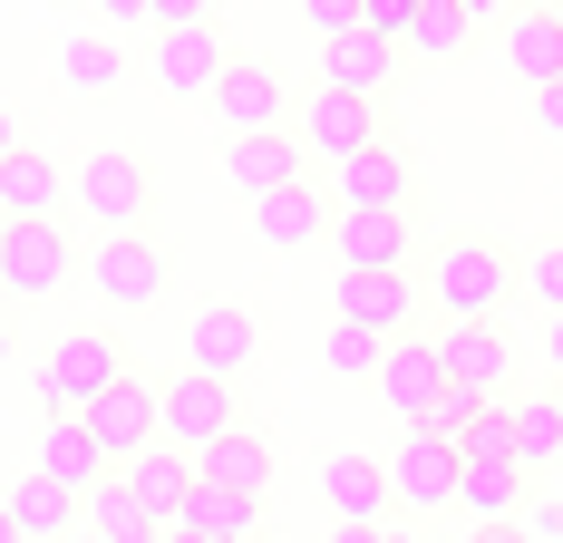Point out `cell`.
<instances>
[{
    "instance_id": "5b68a950",
    "label": "cell",
    "mask_w": 563,
    "mask_h": 543,
    "mask_svg": "<svg viewBox=\"0 0 563 543\" xmlns=\"http://www.w3.org/2000/svg\"><path fill=\"white\" fill-rule=\"evenodd\" d=\"M78 272V243L49 223H10V243H0V301H49L58 281Z\"/></svg>"
},
{
    "instance_id": "1f68e13d",
    "label": "cell",
    "mask_w": 563,
    "mask_h": 543,
    "mask_svg": "<svg viewBox=\"0 0 563 543\" xmlns=\"http://www.w3.org/2000/svg\"><path fill=\"white\" fill-rule=\"evenodd\" d=\"M466 30H476V10H466V0H418L408 49H418V58H456V49H466Z\"/></svg>"
},
{
    "instance_id": "7a4b0ae2",
    "label": "cell",
    "mask_w": 563,
    "mask_h": 543,
    "mask_svg": "<svg viewBox=\"0 0 563 543\" xmlns=\"http://www.w3.org/2000/svg\"><path fill=\"white\" fill-rule=\"evenodd\" d=\"M117 379H126V350H117V330H58L49 359H40V398H49V418L98 408Z\"/></svg>"
},
{
    "instance_id": "cb8c5ba5",
    "label": "cell",
    "mask_w": 563,
    "mask_h": 543,
    "mask_svg": "<svg viewBox=\"0 0 563 543\" xmlns=\"http://www.w3.org/2000/svg\"><path fill=\"white\" fill-rule=\"evenodd\" d=\"M68 204V175H58L40 146H20V156H0V214L10 223H49Z\"/></svg>"
},
{
    "instance_id": "f6af8a7d",
    "label": "cell",
    "mask_w": 563,
    "mask_h": 543,
    "mask_svg": "<svg viewBox=\"0 0 563 543\" xmlns=\"http://www.w3.org/2000/svg\"><path fill=\"white\" fill-rule=\"evenodd\" d=\"M156 543H205V534H195V524H166V534H156Z\"/></svg>"
},
{
    "instance_id": "ba28073f",
    "label": "cell",
    "mask_w": 563,
    "mask_h": 543,
    "mask_svg": "<svg viewBox=\"0 0 563 543\" xmlns=\"http://www.w3.org/2000/svg\"><path fill=\"white\" fill-rule=\"evenodd\" d=\"M448 388H456V379H448V359H438V340H418V330L389 340V359H379V398H389L398 428H428Z\"/></svg>"
},
{
    "instance_id": "277c9868",
    "label": "cell",
    "mask_w": 563,
    "mask_h": 543,
    "mask_svg": "<svg viewBox=\"0 0 563 543\" xmlns=\"http://www.w3.org/2000/svg\"><path fill=\"white\" fill-rule=\"evenodd\" d=\"M78 418L108 446V466H126V456H146V446L166 436V379H136V369H126V379H117L98 408H78Z\"/></svg>"
},
{
    "instance_id": "ee69618b",
    "label": "cell",
    "mask_w": 563,
    "mask_h": 543,
    "mask_svg": "<svg viewBox=\"0 0 563 543\" xmlns=\"http://www.w3.org/2000/svg\"><path fill=\"white\" fill-rule=\"evenodd\" d=\"M0 543H30V534H20V514H10V495H0Z\"/></svg>"
},
{
    "instance_id": "9a60e30c",
    "label": "cell",
    "mask_w": 563,
    "mask_h": 543,
    "mask_svg": "<svg viewBox=\"0 0 563 543\" xmlns=\"http://www.w3.org/2000/svg\"><path fill=\"white\" fill-rule=\"evenodd\" d=\"M438 359H448V379L476 388V398H506V379H515L506 321H448V330H438Z\"/></svg>"
},
{
    "instance_id": "9c48e42d",
    "label": "cell",
    "mask_w": 563,
    "mask_h": 543,
    "mask_svg": "<svg viewBox=\"0 0 563 543\" xmlns=\"http://www.w3.org/2000/svg\"><path fill=\"white\" fill-rule=\"evenodd\" d=\"M88 281H98V301H108V311H146V301L166 291V253H156L146 233H98Z\"/></svg>"
},
{
    "instance_id": "60d3db41",
    "label": "cell",
    "mask_w": 563,
    "mask_h": 543,
    "mask_svg": "<svg viewBox=\"0 0 563 543\" xmlns=\"http://www.w3.org/2000/svg\"><path fill=\"white\" fill-rule=\"evenodd\" d=\"M98 20L108 30H136V20H156V0H98Z\"/></svg>"
},
{
    "instance_id": "30bf717a",
    "label": "cell",
    "mask_w": 563,
    "mask_h": 543,
    "mask_svg": "<svg viewBox=\"0 0 563 543\" xmlns=\"http://www.w3.org/2000/svg\"><path fill=\"white\" fill-rule=\"evenodd\" d=\"M243 418H233V379H205V369H185V379H166V446H185V456H205L214 436H233Z\"/></svg>"
},
{
    "instance_id": "d590c367",
    "label": "cell",
    "mask_w": 563,
    "mask_h": 543,
    "mask_svg": "<svg viewBox=\"0 0 563 543\" xmlns=\"http://www.w3.org/2000/svg\"><path fill=\"white\" fill-rule=\"evenodd\" d=\"M360 10H369V0H301V20H311L321 40H340V30H360Z\"/></svg>"
},
{
    "instance_id": "db71d44e",
    "label": "cell",
    "mask_w": 563,
    "mask_h": 543,
    "mask_svg": "<svg viewBox=\"0 0 563 543\" xmlns=\"http://www.w3.org/2000/svg\"><path fill=\"white\" fill-rule=\"evenodd\" d=\"M554 10H563V0H554Z\"/></svg>"
},
{
    "instance_id": "e0dca14e",
    "label": "cell",
    "mask_w": 563,
    "mask_h": 543,
    "mask_svg": "<svg viewBox=\"0 0 563 543\" xmlns=\"http://www.w3.org/2000/svg\"><path fill=\"white\" fill-rule=\"evenodd\" d=\"M253 350H263V330H253V311H233V301L195 311V330H185V369H205V379H243Z\"/></svg>"
},
{
    "instance_id": "8fae6325",
    "label": "cell",
    "mask_w": 563,
    "mask_h": 543,
    "mask_svg": "<svg viewBox=\"0 0 563 543\" xmlns=\"http://www.w3.org/2000/svg\"><path fill=\"white\" fill-rule=\"evenodd\" d=\"M331 223H340V195H331V185H311V175H301V185H273V195H253V233H263L273 253L321 243Z\"/></svg>"
},
{
    "instance_id": "d4e9b609",
    "label": "cell",
    "mask_w": 563,
    "mask_h": 543,
    "mask_svg": "<svg viewBox=\"0 0 563 543\" xmlns=\"http://www.w3.org/2000/svg\"><path fill=\"white\" fill-rule=\"evenodd\" d=\"M340 272H408V214H340Z\"/></svg>"
},
{
    "instance_id": "44dd1931",
    "label": "cell",
    "mask_w": 563,
    "mask_h": 543,
    "mask_svg": "<svg viewBox=\"0 0 563 543\" xmlns=\"http://www.w3.org/2000/svg\"><path fill=\"white\" fill-rule=\"evenodd\" d=\"M117 476H126V495H136V505H146L156 524H175V514L195 505V456H185V446H166V436H156L146 456H126Z\"/></svg>"
},
{
    "instance_id": "603a6c76",
    "label": "cell",
    "mask_w": 563,
    "mask_h": 543,
    "mask_svg": "<svg viewBox=\"0 0 563 543\" xmlns=\"http://www.w3.org/2000/svg\"><path fill=\"white\" fill-rule=\"evenodd\" d=\"M10 514H20V534H30V543H58V534H78V524H88V495L58 486L49 466H20V486H10Z\"/></svg>"
},
{
    "instance_id": "f546056e",
    "label": "cell",
    "mask_w": 563,
    "mask_h": 543,
    "mask_svg": "<svg viewBox=\"0 0 563 543\" xmlns=\"http://www.w3.org/2000/svg\"><path fill=\"white\" fill-rule=\"evenodd\" d=\"M88 534H98V543H156L166 524L126 495V476H108V486H88Z\"/></svg>"
},
{
    "instance_id": "2e32d148",
    "label": "cell",
    "mask_w": 563,
    "mask_h": 543,
    "mask_svg": "<svg viewBox=\"0 0 563 543\" xmlns=\"http://www.w3.org/2000/svg\"><path fill=\"white\" fill-rule=\"evenodd\" d=\"M321 505H331V524H389L398 514L389 456H331L321 466Z\"/></svg>"
},
{
    "instance_id": "d6986e66",
    "label": "cell",
    "mask_w": 563,
    "mask_h": 543,
    "mask_svg": "<svg viewBox=\"0 0 563 543\" xmlns=\"http://www.w3.org/2000/svg\"><path fill=\"white\" fill-rule=\"evenodd\" d=\"M506 68L525 78V88H554V78H563V10H554V0L506 10Z\"/></svg>"
},
{
    "instance_id": "8992f818",
    "label": "cell",
    "mask_w": 563,
    "mask_h": 543,
    "mask_svg": "<svg viewBox=\"0 0 563 543\" xmlns=\"http://www.w3.org/2000/svg\"><path fill=\"white\" fill-rule=\"evenodd\" d=\"M456 436L438 428H398V456H389V486H398V514H438V505H456Z\"/></svg>"
},
{
    "instance_id": "4fadbf2b",
    "label": "cell",
    "mask_w": 563,
    "mask_h": 543,
    "mask_svg": "<svg viewBox=\"0 0 563 543\" xmlns=\"http://www.w3.org/2000/svg\"><path fill=\"white\" fill-rule=\"evenodd\" d=\"M301 146L311 156H360V146H379V98H350V88H311L301 98Z\"/></svg>"
},
{
    "instance_id": "ffe728a7",
    "label": "cell",
    "mask_w": 563,
    "mask_h": 543,
    "mask_svg": "<svg viewBox=\"0 0 563 543\" xmlns=\"http://www.w3.org/2000/svg\"><path fill=\"white\" fill-rule=\"evenodd\" d=\"M340 321L379 330V340H408V321H418L408 272H340Z\"/></svg>"
},
{
    "instance_id": "83f0119b",
    "label": "cell",
    "mask_w": 563,
    "mask_h": 543,
    "mask_svg": "<svg viewBox=\"0 0 563 543\" xmlns=\"http://www.w3.org/2000/svg\"><path fill=\"white\" fill-rule=\"evenodd\" d=\"M175 524H195L205 543H263V505H253V495H233V486H205V476H195V505H185Z\"/></svg>"
},
{
    "instance_id": "f907efd6",
    "label": "cell",
    "mask_w": 563,
    "mask_h": 543,
    "mask_svg": "<svg viewBox=\"0 0 563 543\" xmlns=\"http://www.w3.org/2000/svg\"><path fill=\"white\" fill-rule=\"evenodd\" d=\"M0 243H10V214H0Z\"/></svg>"
},
{
    "instance_id": "681fc988",
    "label": "cell",
    "mask_w": 563,
    "mask_h": 543,
    "mask_svg": "<svg viewBox=\"0 0 563 543\" xmlns=\"http://www.w3.org/2000/svg\"><path fill=\"white\" fill-rule=\"evenodd\" d=\"M58 543H98V534H88V524H78V534H58Z\"/></svg>"
},
{
    "instance_id": "52a82bcc",
    "label": "cell",
    "mask_w": 563,
    "mask_h": 543,
    "mask_svg": "<svg viewBox=\"0 0 563 543\" xmlns=\"http://www.w3.org/2000/svg\"><path fill=\"white\" fill-rule=\"evenodd\" d=\"M205 108L224 117V136H273V126H291V88H282V68H263V58H224V78H214Z\"/></svg>"
},
{
    "instance_id": "7bdbcfd3",
    "label": "cell",
    "mask_w": 563,
    "mask_h": 543,
    "mask_svg": "<svg viewBox=\"0 0 563 543\" xmlns=\"http://www.w3.org/2000/svg\"><path fill=\"white\" fill-rule=\"evenodd\" d=\"M0 156H20V117L0 108Z\"/></svg>"
},
{
    "instance_id": "6da1fadb",
    "label": "cell",
    "mask_w": 563,
    "mask_h": 543,
    "mask_svg": "<svg viewBox=\"0 0 563 543\" xmlns=\"http://www.w3.org/2000/svg\"><path fill=\"white\" fill-rule=\"evenodd\" d=\"M515 281H525V272L506 263L496 233H448V243L428 253V301H438L448 321H506Z\"/></svg>"
},
{
    "instance_id": "484cf974",
    "label": "cell",
    "mask_w": 563,
    "mask_h": 543,
    "mask_svg": "<svg viewBox=\"0 0 563 543\" xmlns=\"http://www.w3.org/2000/svg\"><path fill=\"white\" fill-rule=\"evenodd\" d=\"M195 476H205V486H233V495H253V505H263V495H273V446H263L253 428H233V436H214V446L195 456Z\"/></svg>"
},
{
    "instance_id": "74e56055",
    "label": "cell",
    "mask_w": 563,
    "mask_h": 543,
    "mask_svg": "<svg viewBox=\"0 0 563 543\" xmlns=\"http://www.w3.org/2000/svg\"><path fill=\"white\" fill-rule=\"evenodd\" d=\"M195 20H214V0H156V30H195Z\"/></svg>"
},
{
    "instance_id": "3957f363",
    "label": "cell",
    "mask_w": 563,
    "mask_h": 543,
    "mask_svg": "<svg viewBox=\"0 0 563 543\" xmlns=\"http://www.w3.org/2000/svg\"><path fill=\"white\" fill-rule=\"evenodd\" d=\"M68 204L98 223V233H136L146 223V204H156V175H146V156H88L78 175H68Z\"/></svg>"
},
{
    "instance_id": "7c38bea8",
    "label": "cell",
    "mask_w": 563,
    "mask_h": 543,
    "mask_svg": "<svg viewBox=\"0 0 563 543\" xmlns=\"http://www.w3.org/2000/svg\"><path fill=\"white\" fill-rule=\"evenodd\" d=\"M146 78H156L166 98H214V78H224V40H214V20H195V30H156Z\"/></svg>"
},
{
    "instance_id": "f1b7e54d",
    "label": "cell",
    "mask_w": 563,
    "mask_h": 543,
    "mask_svg": "<svg viewBox=\"0 0 563 543\" xmlns=\"http://www.w3.org/2000/svg\"><path fill=\"white\" fill-rule=\"evenodd\" d=\"M515 418V456L544 476V466H563V388H544V398H506Z\"/></svg>"
},
{
    "instance_id": "ac0fdd59",
    "label": "cell",
    "mask_w": 563,
    "mask_h": 543,
    "mask_svg": "<svg viewBox=\"0 0 563 543\" xmlns=\"http://www.w3.org/2000/svg\"><path fill=\"white\" fill-rule=\"evenodd\" d=\"M224 175H233V195H273V185H301V175H311V146H301L291 126H273V136H233Z\"/></svg>"
},
{
    "instance_id": "e575fe53",
    "label": "cell",
    "mask_w": 563,
    "mask_h": 543,
    "mask_svg": "<svg viewBox=\"0 0 563 543\" xmlns=\"http://www.w3.org/2000/svg\"><path fill=\"white\" fill-rule=\"evenodd\" d=\"M408 20H418V0H369V10H360V30H379L398 49H408Z\"/></svg>"
},
{
    "instance_id": "f35d334b",
    "label": "cell",
    "mask_w": 563,
    "mask_h": 543,
    "mask_svg": "<svg viewBox=\"0 0 563 543\" xmlns=\"http://www.w3.org/2000/svg\"><path fill=\"white\" fill-rule=\"evenodd\" d=\"M331 543H418L408 524H331Z\"/></svg>"
},
{
    "instance_id": "bcb514c9",
    "label": "cell",
    "mask_w": 563,
    "mask_h": 543,
    "mask_svg": "<svg viewBox=\"0 0 563 543\" xmlns=\"http://www.w3.org/2000/svg\"><path fill=\"white\" fill-rule=\"evenodd\" d=\"M554 379H563V311H554Z\"/></svg>"
},
{
    "instance_id": "4316f807",
    "label": "cell",
    "mask_w": 563,
    "mask_h": 543,
    "mask_svg": "<svg viewBox=\"0 0 563 543\" xmlns=\"http://www.w3.org/2000/svg\"><path fill=\"white\" fill-rule=\"evenodd\" d=\"M40 466H49L58 486H108L117 466H108V446H98V436H88V418H49V428H40Z\"/></svg>"
},
{
    "instance_id": "f5cc1de1",
    "label": "cell",
    "mask_w": 563,
    "mask_h": 543,
    "mask_svg": "<svg viewBox=\"0 0 563 543\" xmlns=\"http://www.w3.org/2000/svg\"><path fill=\"white\" fill-rule=\"evenodd\" d=\"M0 311H10V301H0Z\"/></svg>"
},
{
    "instance_id": "4dcf8cb0",
    "label": "cell",
    "mask_w": 563,
    "mask_h": 543,
    "mask_svg": "<svg viewBox=\"0 0 563 543\" xmlns=\"http://www.w3.org/2000/svg\"><path fill=\"white\" fill-rule=\"evenodd\" d=\"M117 78H126V68H117V49L98 40V30H78V40L58 49V88H78V98H108Z\"/></svg>"
},
{
    "instance_id": "5bb4252c",
    "label": "cell",
    "mask_w": 563,
    "mask_h": 543,
    "mask_svg": "<svg viewBox=\"0 0 563 543\" xmlns=\"http://www.w3.org/2000/svg\"><path fill=\"white\" fill-rule=\"evenodd\" d=\"M331 195H340V214H408V156L379 136V146L331 165Z\"/></svg>"
},
{
    "instance_id": "c3c4849f",
    "label": "cell",
    "mask_w": 563,
    "mask_h": 543,
    "mask_svg": "<svg viewBox=\"0 0 563 543\" xmlns=\"http://www.w3.org/2000/svg\"><path fill=\"white\" fill-rule=\"evenodd\" d=\"M0 369H10V321H0Z\"/></svg>"
},
{
    "instance_id": "d6a6232c",
    "label": "cell",
    "mask_w": 563,
    "mask_h": 543,
    "mask_svg": "<svg viewBox=\"0 0 563 543\" xmlns=\"http://www.w3.org/2000/svg\"><path fill=\"white\" fill-rule=\"evenodd\" d=\"M321 359H331L340 379H379V359H389V340L360 321H331V340H321Z\"/></svg>"
},
{
    "instance_id": "7402d4cb",
    "label": "cell",
    "mask_w": 563,
    "mask_h": 543,
    "mask_svg": "<svg viewBox=\"0 0 563 543\" xmlns=\"http://www.w3.org/2000/svg\"><path fill=\"white\" fill-rule=\"evenodd\" d=\"M389 78H398V40H379V30H340V40H321V88L379 98Z\"/></svg>"
},
{
    "instance_id": "836d02e7",
    "label": "cell",
    "mask_w": 563,
    "mask_h": 543,
    "mask_svg": "<svg viewBox=\"0 0 563 543\" xmlns=\"http://www.w3.org/2000/svg\"><path fill=\"white\" fill-rule=\"evenodd\" d=\"M525 291H534L544 311H563V243H544V253L525 263Z\"/></svg>"
},
{
    "instance_id": "816d5d0a",
    "label": "cell",
    "mask_w": 563,
    "mask_h": 543,
    "mask_svg": "<svg viewBox=\"0 0 563 543\" xmlns=\"http://www.w3.org/2000/svg\"><path fill=\"white\" fill-rule=\"evenodd\" d=\"M515 10H525V0H515Z\"/></svg>"
},
{
    "instance_id": "8d00e7d4",
    "label": "cell",
    "mask_w": 563,
    "mask_h": 543,
    "mask_svg": "<svg viewBox=\"0 0 563 543\" xmlns=\"http://www.w3.org/2000/svg\"><path fill=\"white\" fill-rule=\"evenodd\" d=\"M515 524H525V534H534V543H563V505H554V495H534V505H525Z\"/></svg>"
},
{
    "instance_id": "b9f144b4",
    "label": "cell",
    "mask_w": 563,
    "mask_h": 543,
    "mask_svg": "<svg viewBox=\"0 0 563 543\" xmlns=\"http://www.w3.org/2000/svg\"><path fill=\"white\" fill-rule=\"evenodd\" d=\"M466 543H534V534H525V524H476Z\"/></svg>"
},
{
    "instance_id": "ab89813d",
    "label": "cell",
    "mask_w": 563,
    "mask_h": 543,
    "mask_svg": "<svg viewBox=\"0 0 563 543\" xmlns=\"http://www.w3.org/2000/svg\"><path fill=\"white\" fill-rule=\"evenodd\" d=\"M534 126L563 146V78H554V88H534Z\"/></svg>"
},
{
    "instance_id": "7dc6e473",
    "label": "cell",
    "mask_w": 563,
    "mask_h": 543,
    "mask_svg": "<svg viewBox=\"0 0 563 543\" xmlns=\"http://www.w3.org/2000/svg\"><path fill=\"white\" fill-rule=\"evenodd\" d=\"M466 10H476V20H486V10H506V0H466Z\"/></svg>"
}]
</instances>
